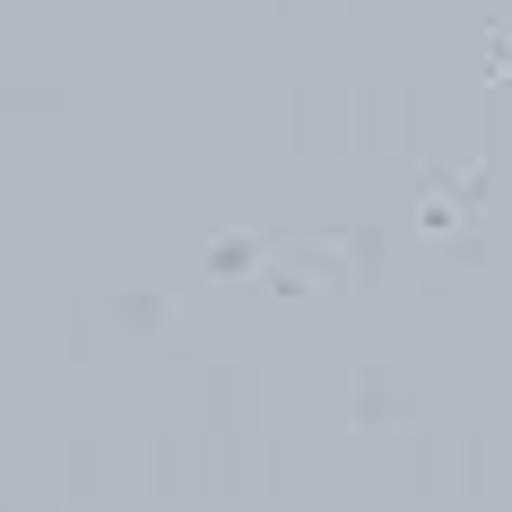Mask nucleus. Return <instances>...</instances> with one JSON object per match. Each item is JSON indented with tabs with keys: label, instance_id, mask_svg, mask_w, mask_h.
I'll return each mask as SVG.
<instances>
[]
</instances>
